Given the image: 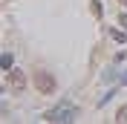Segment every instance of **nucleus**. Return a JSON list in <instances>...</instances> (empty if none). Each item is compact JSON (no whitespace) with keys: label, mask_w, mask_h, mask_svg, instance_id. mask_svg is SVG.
Returning <instances> with one entry per match:
<instances>
[{"label":"nucleus","mask_w":127,"mask_h":124,"mask_svg":"<svg viewBox=\"0 0 127 124\" xmlns=\"http://www.w3.org/2000/svg\"><path fill=\"white\" fill-rule=\"evenodd\" d=\"M72 116H75V107H72L69 101H64V104H58L55 110H49L46 116V121H72Z\"/></svg>","instance_id":"1"},{"label":"nucleus","mask_w":127,"mask_h":124,"mask_svg":"<svg viewBox=\"0 0 127 124\" xmlns=\"http://www.w3.org/2000/svg\"><path fill=\"white\" fill-rule=\"evenodd\" d=\"M35 87H38V93L49 95V93H55V78L49 72H35Z\"/></svg>","instance_id":"2"},{"label":"nucleus","mask_w":127,"mask_h":124,"mask_svg":"<svg viewBox=\"0 0 127 124\" xmlns=\"http://www.w3.org/2000/svg\"><path fill=\"white\" fill-rule=\"evenodd\" d=\"M9 87H12L15 93H23L26 90V75L20 69H9Z\"/></svg>","instance_id":"3"},{"label":"nucleus","mask_w":127,"mask_h":124,"mask_svg":"<svg viewBox=\"0 0 127 124\" xmlns=\"http://www.w3.org/2000/svg\"><path fill=\"white\" fill-rule=\"evenodd\" d=\"M0 66H3V69H6V72L12 69V55H9V52L3 55V58H0Z\"/></svg>","instance_id":"4"},{"label":"nucleus","mask_w":127,"mask_h":124,"mask_svg":"<svg viewBox=\"0 0 127 124\" xmlns=\"http://www.w3.org/2000/svg\"><path fill=\"white\" fill-rule=\"evenodd\" d=\"M110 35H113V40H119V43H121V40H127V32H121V29H113Z\"/></svg>","instance_id":"5"},{"label":"nucleus","mask_w":127,"mask_h":124,"mask_svg":"<svg viewBox=\"0 0 127 124\" xmlns=\"http://www.w3.org/2000/svg\"><path fill=\"white\" fill-rule=\"evenodd\" d=\"M90 9H93L95 17H101V0H93V3H90Z\"/></svg>","instance_id":"6"},{"label":"nucleus","mask_w":127,"mask_h":124,"mask_svg":"<svg viewBox=\"0 0 127 124\" xmlns=\"http://www.w3.org/2000/svg\"><path fill=\"white\" fill-rule=\"evenodd\" d=\"M116 121H119V124H124V121H127V107H121V110H119V116H116Z\"/></svg>","instance_id":"7"},{"label":"nucleus","mask_w":127,"mask_h":124,"mask_svg":"<svg viewBox=\"0 0 127 124\" xmlns=\"http://www.w3.org/2000/svg\"><path fill=\"white\" fill-rule=\"evenodd\" d=\"M121 26H124V29H127V15H121Z\"/></svg>","instance_id":"8"},{"label":"nucleus","mask_w":127,"mask_h":124,"mask_svg":"<svg viewBox=\"0 0 127 124\" xmlns=\"http://www.w3.org/2000/svg\"><path fill=\"white\" fill-rule=\"evenodd\" d=\"M119 3H121V6H124V9H127V0H119Z\"/></svg>","instance_id":"9"}]
</instances>
